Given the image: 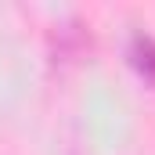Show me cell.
<instances>
[{
	"mask_svg": "<svg viewBox=\"0 0 155 155\" xmlns=\"http://www.w3.org/2000/svg\"><path fill=\"white\" fill-rule=\"evenodd\" d=\"M130 61L137 65V72L155 83V40L152 36H134L130 40Z\"/></svg>",
	"mask_w": 155,
	"mask_h": 155,
	"instance_id": "obj_1",
	"label": "cell"
}]
</instances>
